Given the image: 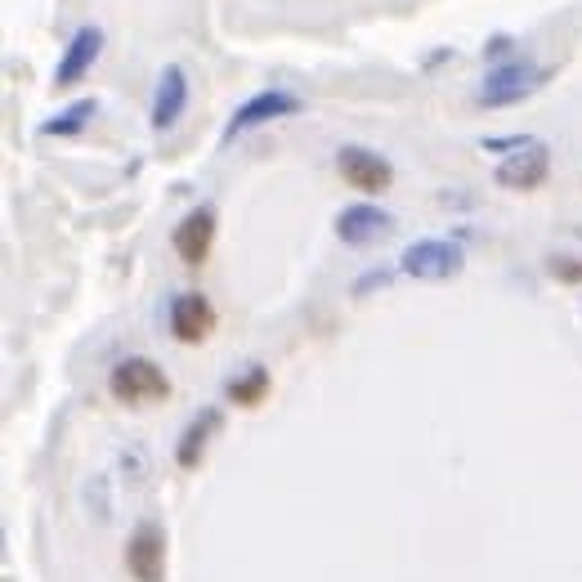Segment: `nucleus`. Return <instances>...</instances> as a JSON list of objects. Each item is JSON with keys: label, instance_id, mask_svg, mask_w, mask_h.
<instances>
[{"label": "nucleus", "instance_id": "obj_3", "mask_svg": "<svg viewBox=\"0 0 582 582\" xmlns=\"http://www.w3.org/2000/svg\"><path fill=\"white\" fill-rule=\"evenodd\" d=\"M408 278L417 283H448L462 274V246H452L443 238H421L404 251V265H399Z\"/></svg>", "mask_w": 582, "mask_h": 582}, {"label": "nucleus", "instance_id": "obj_17", "mask_svg": "<svg viewBox=\"0 0 582 582\" xmlns=\"http://www.w3.org/2000/svg\"><path fill=\"white\" fill-rule=\"evenodd\" d=\"M391 278H395L391 270H372V274H363V278L354 283V296H367L372 287H385V283H391Z\"/></svg>", "mask_w": 582, "mask_h": 582}, {"label": "nucleus", "instance_id": "obj_2", "mask_svg": "<svg viewBox=\"0 0 582 582\" xmlns=\"http://www.w3.org/2000/svg\"><path fill=\"white\" fill-rule=\"evenodd\" d=\"M542 81H547L542 68H534L529 58H515V63H502V68H493V73L484 77V86L475 90V103H480V108H510V103L529 99Z\"/></svg>", "mask_w": 582, "mask_h": 582}, {"label": "nucleus", "instance_id": "obj_8", "mask_svg": "<svg viewBox=\"0 0 582 582\" xmlns=\"http://www.w3.org/2000/svg\"><path fill=\"white\" fill-rule=\"evenodd\" d=\"M211 242H216V211L211 207H193L179 224H175V233H171V246H175V255L184 265H207V255H211Z\"/></svg>", "mask_w": 582, "mask_h": 582}, {"label": "nucleus", "instance_id": "obj_4", "mask_svg": "<svg viewBox=\"0 0 582 582\" xmlns=\"http://www.w3.org/2000/svg\"><path fill=\"white\" fill-rule=\"evenodd\" d=\"M292 112H300V99H296L292 90H261V95H251V99L238 103V112L229 117V125H224V144L238 140V135H246V131H255V125H265V121L292 117Z\"/></svg>", "mask_w": 582, "mask_h": 582}, {"label": "nucleus", "instance_id": "obj_13", "mask_svg": "<svg viewBox=\"0 0 582 582\" xmlns=\"http://www.w3.org/2000/svg\"><path fill=\"white\" fill-rule=\"evenodd\" d=\"M216 426H220V413H216V408L188 421V430L179 435V448H175V462H179L184 471H198V466H202V452H207V439H211Z\"/></svg>", "mask_w": 582, "mask_h": 582}, {"label": "nucleus", "instance_id": "obj_1", "mask_svg": "<svg viewBox=\"0 0 582 582\" xmlns=\"http://www.w3.org/2000/svg\"><path fill=\"white\" fill-rule=\"evenodd\" d=\"M108 391H112V399L125 404V408H149V404L171 399V376H166L153 359H140V354H135V359H121V363L112 367Z\"/></svg>", "mask_w": 582, "mask_h": 582}, {"label": "nucleus", "instance_id": "obj_18", "mask_svg": "<svg viewBox=\"0 0 582 582\" xmlns=\"http://www.w3.org/2000/svg\"><path fill=\"white\" fill-rule=\"evenodd\" d=\"M510 50V36H493L488 45H484V58H502Z\"/></svg>", "mask_w": 582, "mask_h": 582}, {"label": "nucleus", "instance_id": "obj_15", "mask_svg": "<svg viewBox=\"0 0 582 582\" xmlns=\"http://www.w3.org/2000/svg\"><path fill=\"white\" fill-rule=\"evenodd\" d=\"M99 112V103L95 99H77V103H68L54 121H45L41 125V135H81L86 125H90V117Z\"/></svg>", "mask_w": 582, "mask_h": 582}, {"label": "nucleus", "instance_id": "obj_6", "mask_svg": "<svg viewBox=\"0 0 582 582\" xmlns=\"http://www.w3.org/2000/svg\"><path fill=\"white\" fill-rule=\"evenodd\" d=\"M337 171H341V179H345L350 188H359V193H385V188L395 184L391 162H385L381 153H372V149H363V144H345V149L337 153Z\"/></svg>", "mask_w": 582, "mask_h": 582}, {"label": "nucleus", "instance_id": "obj_14", "mask_svg": "<svg viewBox=\"0 0 582 582\" xmlns=\"http://www.w3.org/2000/svg\"><path fill=\"white\" fill-rule=\"evenodd\" d=\"M224 395H229V404H238V408H261L265 395H270V372H265L261 363H251L242 376L229 381Z\"/></svg>", "mask_w": 582, "mask_h": 582}, {"label": "nucleus", "instance_id": "obj_10", "mask_svg": "<svg viewBox=\"0 0 582 582\" xmlns=\"http://www.w3.org/2000/svg\"><path fill=\"white\" fill-rule=\"evenodd\" d=\"M99 50H103V32H99V28H77L73 41H68V50H63V58H58V68H54V86H58V90L77 86V81L95 68Z\"/></svg>", "mask_w": 582, "mask_h": 582}, {"label": "nucleus", "instance_id": "obj_16", "mask_svg": "<svg viewBox=\"0 0 582 582\" xmlns=\"http://www.w3.org/2000/svg\"><path fill=\"white\" fill-rule=\"evenodd\" d=\"M551 278H560V283H582V261H573V255H556V261H551Z\"/></svg>", "mask_w": 582, "mask_h": 582}, {"label": "nucleus", "instance_id": "obj_7", "mask_svg": "<svg viewBox=\"0 0 582 582\" xmlns=\"http://www.w3.org/2000/svg\"><path fill=\"white\" fill-rule=\"evenodd\" d=\"M171 332L179 345H202L216 332V309L202 292H179L171 300Z\"/></svg>", "mask_w": 582, "mask_h": 582}, {"label": "nucleus", "instance_id": "obj_12", "mask_svg": "<svg viewBox=\"0 0 582 582\" xmlns=\"http://www.w3.org/2000/svg\"><path fill=\"white\" fill-rule=\"evenodd\" d=\"M188 108V77L184 68H171L157 77V90H153V131H171V125L184 117Z\"/></svg>", "mask_w": 582, "mask_h": 582}, {"label": "nucleus", "instance_id": "obj_9", "mask_svg": "<svg viewBox=\"0 0 582 582\" xmlns=\"http://www.w3.org/2000/svg\"><path fill=\"white\" fill-rule=\"evenodd\" d=\"M125 569L135 582H162L166 578V534L157 525H140L125 542Z\"/></svg>", "mask_w": 582, "mask_h": 582}, {"label": "nucleus", "instance_id": "obj_5", "mask_svg": "<svg viewBox=\"0 0 582 582\" xmlns=\"http://www.w3.org/2000/svg\"><path fill=\"white\" fill-rule=\"evenodd\" d=\"M547 175H551V149L538 144V140H529L525 149H515V153L497 166L493 179H497L502 188H510V193H534V188L547 184Z\"/></svg>", "mask_w": 582, "mask_h": 582}, {"label": "nucleus", "instance_id": "obj_11", "mask_svg": "<svg viewBox=\"0 0 582 582\" xmlns=\"http://www.w3.org/2000/svg\"><path fill=\"white\" fill-rule=\"evenodd\" d=\"M391 229H395L391 211H381V207H372V202L345 207V211L337 216V238H341L345 246H372V242H381Z\"/></svg>", "mask_w": 582, "mask_h": 582}]
</instances>
